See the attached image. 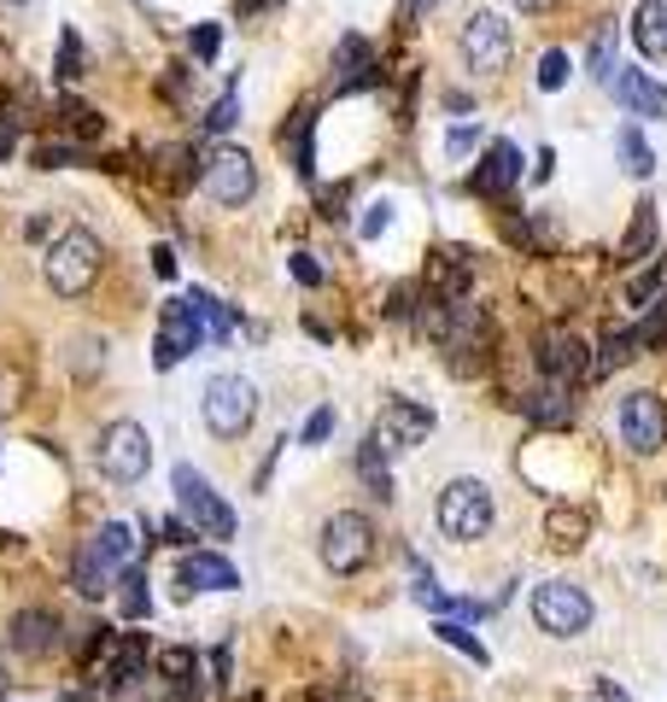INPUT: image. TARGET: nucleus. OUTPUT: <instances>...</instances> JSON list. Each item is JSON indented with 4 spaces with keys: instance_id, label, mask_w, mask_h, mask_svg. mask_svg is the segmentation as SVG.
Returning <instances> with one entry per match:
<instances>
[{
    "instance_id": "4c0bfd02",
    "label": "nucleus",
    "mask_w": 667,
    "mask_h": 702,
    "mask_svg": "<svg viewBox=\"0 0 667 702\" xmlns=\"http://www.w3.org/2000/svg\"><path fill=\"white\" fill-rule=\"evenodd\" d=\"M59 117L82 135V141H94V135H100V112H94V106H82V100H71V94L59 100Z\"/></svg>"
},
{
    "instance_id": "473e14b6",
    "label": "nucleus",
    "mask_w": 667,
    "mask_h": 702,
    "mask_svg": "<svg viewBox=\"0 0 667 702\" xmlns=\"http://www.w3.org/2000/svg\"><path fill=\"white\" fill-rule=\"evenodd\" d=\"M117 597H124V614H129V621H141V614L152 609V597H147V574L135 568V562H129V568H117Z\"/></svg>"
},
{
    "instance_id": "603ef678",
    "label": "nucleus",
    "mask_w": 667,
    "mask_h": 702,
    "mask_svg": "<svg viewBox=\"0 0 667 702\" xmlns=\"http://www.w3.org/2000/svg\"><path fill=\"white\" fill-rule=\"evenodd\" d=\"M439 0H404V19H422V12H434Z\"/></svg>"
},
{
    "instance_id": "9d476101",
    "label": "nucleus",
    "mask_w": 667,
    "mask_h": 702,
    "mask_svg": "<svg viewBox=\"0 0 667 702\" xmlns=\"http://www.w3.org/2000/svg\"><path fill=\"white\" fill-rule=\"evenodd\" d=\"M463 65L474 77H498L504 65H509V54H516V42H509V24L498 19V12H474V19L463 24Z\"/></svg>"
},
{
    "instance_id": "0eeeda50",
    "label": "nucleus",
    "mask_w": 667,
    "mask_h": 702,
    "mask_svg": "<svg viewBox=\"0 0 667 702\" xmlns=\"http://www.w3.org/2000/svg\"><path fill=\"white\" fill-rule=\"evenodd\" d=\"M205 199L222 205V211H241V205L258 194V164H252V152L241 147H217V152H205Z\"/></svg>"
},
{
    "instance_id": "5701e85b",
    "label": "nucleus",
    "mask_w": 667,
    "mask_h": 702,
    "mask_svg": "<svg viewBox=\"0 0 667 702\" xmlns=\"http://www.w3.org/2000/svg\"><path fill=\"white\" fill-rule=\"evenodd\" d=\"M644 346H639V334H626V329H609L603 340H597V352H591V375L603 381V375H614V369H626L632 357H639Z\"/></svg>"
},
{
    "instance_id": "2f4dec72",
    "label": "nucleus",
    "mask_w": 667,
    "mask_h": 702,
    "mask_svg": "<svg viewBox=\"0 0 667 702\" xmlns=\"http://www.w3.org/2000/svg\"><path fill=\"white\" fill-rule=\"evenodd\" d=\"M614 24H597V36H591V54H586V71L597 77V82H614L621 77V65H614Z\"/></svg>"
},
{
    "instance_id": "79ce46f5",
    "label": "nucleus",
    "mask_w": 667,
    "mask_h": 702,
    "mask_svg": "<svg viewBox=\"0 0 667 702\" xmlns=\"http://www.w3.org/2000/svg\"><path fill=\"white\" fill-rule=\"evenodd\" d=\"M387 222H392V199H375L369 211H364V222H357V234H364V241H381Z\"/></svg>"
},
{
    "instance_id": "20e7f679",
    "label": "nucleus",
    "mask_w": 667,
    "mask_h": 702,
    "mask_svg": "<svg viewBox=\"0 0 667 702\" xmlns=\"http://www.w3.org/2000/svg\"><path fill=\"white\" fill-rule=\"evenodd\" d=\"M94 462L112 486H141L147 469H152V439L141 422H112L100 427V445H94Z\"/></svg>"
},
{
    "instance_id": "c03bdc74",
    "label": "nucleus",
    "mask_w": 667,
    "mask_h": 702,
    "mask_svg": "<svg viewBox=\"0 0 667 702\" xmlns=\"http://www.w3.org/2000/svg\"><path fill=\"white\" fill-rule=\"evenodd\" d=\"M65 164H77V147H59V141L36 147V170H65Z\"/></svg>"
},
{
    "instance_id": "aec40b11",
    "label": "nucleus",
    "mask_w": 667,
    "mask_h": 702,
    "mask_svg": "<svg viewBox=\"0 0 667 702\" xmlns=\"http://www.w3.org/2000/svg\"><path fill=\"white\" fill-rule=\"evenodd\" d=\"M609 89H614V100H621L626 112H639V117H667V82H656V77L621 71Z\"/></svg>"
},
{
    "instance_id": "cd10ccee",
    "label": "nucleus",
    "mask_w": 667,
    "mask_h": 702,
    "mask_svg": "<svg viewBox=\"0 0 667 702\" xmlns=\"http://www.w3.org/2000/svg\"><path fill=\"white\" fill-rule=\"evenodd\" d=\"M649 246H656V205L644 199L639 211H632V222H626V241H621V252H614V258H621V264H639Z\"/></svg>"
},
{
    "instance_id": "6ab92c4d",
    "label": "nucleus",
    "mask_w": 667,
    "mask_h": 702,
    "mask_svg": "<svg viewBox=\"0 0 667 702\" xmlns=\"http://www.w3.org/2000/svg\"><path fill=\"white\" fill-rule=\"evenodd\" d=\"M141 674H147V638H141V632H129V638L112 649V661L100 667V691L117 697V691H129Z\"/></svg>"
},
{
    "instance_id": "4468645a",
    "label": "nucleus",
    "mask_w": 667,
    "mask_h": 702,
    "mask_svg": "<svg viewBox=\"0 0 667 702\" xmlns=\"http://www.w3.org/2000/svg\"><path fill=\"white\" fill-rule=\"evenodd\" d=\"M539 375L544 381H562V387L591 381V346L574 334H544L539 340Z\"/></svg>"
},
{
    "instance_id": "412c9836",
    "label": "nucleus",
    "mask_w": 667,
    "mask_h": 702,
    "mask_svg": "<svg viewBox=\"0 0 667 702\" xmlns=\"http://www.w3.org/2000/svg\"><path fill=\"white\" fill-rule=\"evenodd\" d=\"M427 281H434V299H463V287H469V252L463 246H439L434 264H427Z\"/></svg>"
},
{
    "instance_id": "864d4df0",
    "label": "nucleus",
    "mask_w": 667,
    "mask_h": 702,
    "mask_svg": "<svg viewBox=\"0 0 667 702\" xmlns=\"http://www.w3.org/2000/svg\"><path fill=\"white\" fill-rule=\"evenodd\" d=\"M597 697H603V702H626V691H621V684H609V679L597 684Z\"/></svg>"
},
{
    "instance_id": "ddd939ff",
    "label": "nucleus",
    "mask_w": 667,
    "mask_h": 702,
    "mask_svg": "<svg viewBox=\"0 0 667 702\" xmlns=\"http://www.w3.org/2000/svg\"><path fill=\"white\" fill-rule=\"evenodd\" d=\"M7 644L19 649L24 661H47V656H59V649H65V621L54 609H19V614H12V626H7Z\"/></svg>"
},
{
    "instance_id": "f704fd0d",
    "label": "nucleus",
    "mask_w": 667,
    "mask_h": 702,
    "mask_svg": "<svg viewBox=\"0 0 667 702\" xmlns=\"http://www.w3.org/2000/svg\"><path fill=\"white\" fill-rule=\"evenodd\" d=\"M234 124H241V94H234V89L222 94V100H211V112L199 117V129H205V135H229Z\"/></svg>"
},
{
    "instance_id": "09e8293b",
    "label": "nucleus",
    "mask_w": 667,
    "mask_h": 702,
    "mask_svg": "<svg viewBox=\"0 0 667 702\" xmlns=\"http://www.w3.org/2000/svg\"><path fill=\"white\" fill-rule=\"evenodd\" d=\"M159 539H164V544H194V521H187V516H170V521H159Z\"/></svg>"
},
{
    "instance_id": "de8ad7c7",
    "label": "nucleus",
    "mask_w": 667,
    "mask_h": 702,
    "mask_svg": "<svg viewBox=\"0 0 667 702\" xmlns=\"http://www.w3.org/2000/svg\"><path fill=\"white\" fill-rule=\"evenodd\" d=\"M287 269H294L299 287H322V264L311 258V252H294V264H287Z\"/></svg>"
},
{
    "instance_id": "dca6fc26",
    "label": "nucleus",
    "mask_w": 667,
    "mask_h": 702,
    "mask_svg": "<svg viewBox=\"0 0 667 702\" xmlns=\"http://www.w3.org/2000/svg\"><path fill=\"white\" fill-rule=\"evenodd\" d=\"M516 182H521V147H516V141H492L486 159H481V170L469 176V187H474L481 199H504Z\"/></svg>"
},
{
    "instance_id": "a211bd4d",
    "label": "nucleus",
    "mask_w": 667,
    "mask_h": 702,
    "mask_svg": "<svg viewBox=\"0 0 667 702\" xmlns=\"http://www.w3.org/2000/svg\"><path fill=\"white\" fill-rule=\"evenodd\" d=\"M632 47H639L644 59H667V0H639L632 7V24H626Z\"/></svg>"
},
{
    "instance_id": "e433bc0d",
    "label": "nucleus",
    "mask_w": 667,
    "mask_h": 702,
    "mask_svg": "<svg viewBox=\"0 0 667 702\" xmlns=\"http://www.w3.org/2000/svg\"><path fill=\"white\" fill-rule=\"evenodd\" d=\"M434 632H439V644H451V649H463V656H469V661H481V667H486V644H481V638H474V632H469L463 621H439Z\"/></svg>"
},
{
    "instance_id": "5fc2aeb1",
    "label": "nucleus",
    "mask_w": 667,
    "mask_h": 702,
    "mask_svg": "<svg viewBox=\"0 0 667 702\" xmlns=\"http://www.w3.org/2000/svg\"><path fill=\"white\" fill-rule=\"evenodd\" d=\"M516 7H521V12H551L556 0H516Z\"/></svg>"
},
{
    "instance_id": "a18cd8bd",
    "label": "nucleus",
    "mask_w": 667,
    "mask_h": 702,
    "mask_svg": "<svg viewBox=\"0 0 667 702\" xmlns=\"http://www.w3.org/2000/svg\"><path fill=\"white\" fill-rule=\"evenodd\" d=\"M329 434H334V410L322 404V410H311V422H304V434H299V439H304V445H322Z\"/></svg>"
},
{
    "instance_id": "f3484780",
    "label": "nucleus",
    "mask_w": 667,
    "mask_h": 702,
    "mask_svg": "<svg viewBox=\"0 0 667 702\" xmlns=\"http://www.w3.org/2000/svg\"><path fill=\"white\" fill-rule=\"evenodd\" d=\"M334 89L340 94L375 89V47L364 36H340V47H334Z\"/></svg>"
},
{
    "instance_id": "9b49d317",
    "label": "nucleus",
    "mask_w": 667,
    "mask_h": 702,
    "mask_svg": "<svg viewBox=\"0 0 667 702\" xmlns=\"http://www.w3.org/2000/svg\"><path fill=\"white\" fill-rule=\"evenodd\" d=\"M199 317H194V304L187 299H164V311H159V334H152V369H176L187 352H199Z\"/></svg>"
},
{
    "instance_id": "7c9ffc66",
    "label": "nucleus",
    "mask_w": 667,
    "mask_h": 702,
    "mask_svg": "<svg viewBox=\"0 0 667 702\" xmlns=\"http://www.w3.org/2000/svg\"><path fill=\"white\" fill-rule=\"evenodd\" d=\"M392 457H381L375 445H364L357 451V474H364V486H369V498L375 504H392V469H387Z\"/></svg>"
},
{
    "instance_id": "f8f14e48",
    "label": "nucleus",
    "mask_w": 667,
    "mask_h": 702,
    "mask_svg": "<svg viewBox=\"0 0 667 702\" xmlns=\"http://www.w3.org/2000/svg\"><path fill=\"white\" fill-rule=\"evenodd\" d=\"M614 427H621L626 451L649 457V451H662V439H667V410H662L656 392H626L621 410H614Z\"/></svg>"
},
{
    "instance_id": "423d86ee",
    "label": "nucleus",
    "mask_w": 667,
    "mask_h": 702,
    "mask_svg": "<svg viewBox=\"0 0 667 702\" xmlns=\"http://www.w3.org/2000/svg\"><path fill=\"white\" fill-rule=\"evenodd\" d=\"M317 556H322V568H329V574L369 568V556H375V527H369V516H357V509L329 516V521H322V539H317Z\"/></svg>"
},
{
    "instance_id": "f257e3e1",
    "label": "nucleus",
    "mask_w": 667,
    "mask_h": 702,
    "mask_svg": "<svg viewBox=\"0 0 667 702\" xmlns=\"http://www.w3.org/2000/svg\"><path fill=\"white\" fill-rule=\"evenodd\" d=\"M100 269H106V246H100L94 229H59L42 252V281L54 287L59 299H82L94 294Z\"/></svg>"
},
{
    "instance_id": "58836bf2",
    "label": "nucleus",
    "mask_w": 667,
    "mask_h": 702,
    "mask_svg": "<svg viewBox=\"0 0 667 702\" xmlns=\"http://www.w3.org/2000/svg\"><path fill=\"white\" fill-rule=\"evenodd\" d=\"M568 77H574L568 54H556V47H551V54L539 59V89H544V94H556V89H568Z\"/></svg>"
},
{
    "instance_id": "2eb2a0df",
    "label": "nucleus",
    "mask_w": 667,
    "mask_h": 702,
    "mask_svg": "<svg viewBox=\"0 0 667 702\" xmlns=\"http://www.w3.org/2000/svg\"><path fill=\"white\" fill-rule=\"evenodd\" d=\"M241 586V574H234V562H222L217 551H187L176 562V597H194V591H234Z\"/></svg>"
},
{
    "instance_id": "4d7b16f0",
    "label": "nucleus",
    "mask_w": 667,
    "mask_h": 702,
    "mask_svg": "<svg viewBox=\"0 0 667 702\" xmlns=\"http://www.w3.org/2000/svg\"><path fill=\"white\" fill-rule=\"evenodd\" d=\"M7 684H12V679H7V661H0V697H7Z\"/></svg>"
},
{
    "instance_id": "8fccbe9b",
    "label": "nucleus",
    "mask_w": 667,
    "mask_h": 702,
    "mask_svg": "<svg viewBox=\"0 0 667 702\" xmlns=\"http://www.w3.org/2000/svg\"><path fill=\"white\" fill-rule=\"evenodd\" d=\"M152 276H176V252H170V246H152Z\"/></svg>"
},
{
    "instance_id": "c756f323",
    "label": "nucleus",
    "mask_w": 667,
    "mask_h": 702,
    "mask_svg": "<svg viewBox=\"0 0 667 702\" xmlns=\"http://www.w3.org/2000/svg\"><path fill=\"white\" fill-rule=\"evenodd\" d=\"M187 304H194V317H199V329H205V340H229L234 334V311L222 299H211V294H187Z\"/></svg>"
},
{
    "instance_id": "bb28decb",
    "label": "nucleus",
    "mask_w": 667,
    "mask_h": 702,
    "mask_svg": "<svg viewBox=\"0 0 667 702\" xmlns=\"http://www.w3.org/2000/svg\"><path fill=\"white\" fill-rule=\"evenodd\" d=\"M54 77L65 82V89H71V82H82L89 77V47H82V36L71 24L59 30V47H54Z\"/></svg>"
},
{
    "instance_id": "c9c22d12",
    "label": "nucleus",
    "mask_w": 667,
    "mask_h": 702,
    "mask_svg": "<svg viewBox=\"0 0 667 702\" xmlns=\"http://www.w3.org/2000/svg\"><path fill=\"white\" fill-rule=\"evenodd\" d=\"M65 364H71V375H82V381H94L100 375V334H77L71 352H65Z\"/></svg>"
},
{
    "instance_id": "37998d69",
    "label": "nucleus",
    "mask_w": 667,
    "mask_h": 702,
    "mask_svg": "<svg viewBox=\"0 0 667 702\" xmlns=\"http://www.w3.org/2000/svg\"><path fill=\"white\" fill-rule=\"evenodd\" d=\"M474 147H481V129L474 124H457L451 135H445V152H451V159H469Z\"/></svg>"
},
{
    "instance_id": "49530a36",
    "label": "nucleus",
    "mask_w": 667,
    "mask_h": 702,
    "mask_svg": "<svg viewBox=\"0 0 667 702\" xmlns=\"http://www.w3.org/2000/svg\"><path fill=\"white\" fill-rule=\"evenodd\" d=\"M416 299H422L416 287H392V299H387V317H399V322H404V317H416V311H422Z\"/></svg>"
},
{
    "instance_id": "6e6552de",
    "label": "nucleus",
    "mask_w": 667,
    "mask_h": 702,
    "mask_svg": "<svg viewBox=\"0 0 667 702\" xmlns=\"http://www.w3.org/2000/svg\"><path fill=\"white\" fill-rule=\"evenodd\" d=\"M533 621L551 638H579L591 626V597L568 579H544V586H533Z\"/></svg>"
},
{
    "instance_id": "72a5a7b5",
    "label": "nucleus",
    "mask_w": 667,
    "mask_h": 702,
    "mask_svg": "<svg viewBox=\"0 0 667 702\" xmlns=\"http://www.w3.org/2000/svg\"><path fill=\"white\" fill-rule=\"evenodd\" d=\"M311 124H317V112L304 106V112H294V129H287V147H294V170H299V176H311V170H317V159H311Z\"/></svg>"
},
{
    "instance_id": "7ed1b4c3",
    "label": "nucleus",
    "mask_w": 667,
    "mask_h": 702,
    "mask_svg": "<svg viewBox=\"0 0 667 702\" xmlns=\"http://www.w3.org/2000/svg\"><path fill=\"white\" fill-rule=\"evenodd\" d=\"M199 416L217 439H241L252 422H258V387L246 375H211L199 392Z\"/></svg>"
},
{
    "instance_id": "3c124183",
    "label": "nucleus",
    "mask_w": 667,
    "mask_h": 702,
    "mask_svg": "<svg viewBox=\"0 0 667 702\" xmlns=\"http://www.w3.org/2000/svg\"><path fill=\"white\" fill-rule=\"evenodd\" d=\"M551 170H556V152L544 147V152H539V164H533V176H539V182H551Z\"/></svg>"
},
{
    "instance_id": "1a4fd4ad",
    "label": "nucleus",
    "mask_w": 667,
    "mask_h": 702,
    "mask_svg": "<svg viewBox=\"0 0 667 702\" xmlns=\"http://www.w3.org/2000/svg\"><path fill=\"white\" fill-rule=\"evenodd\" d=\"M427 439H434V410L410 404V399H392L369 427V445L381 457H404V451H416V445H427Z\"/></svg>"
},
{
    "instance_id": "ea45409f",
    "label": "nucleus",
    "mask_w": 667,
    "mask_h": 702,
    "mask_svg": "<svg viewBox=\"0 0 667 702\" xmlns=\"http://www.w3.org/2000/svg\"><path fill=\"white\" fill-rule=\"evenodd\" d=\"M187 54L211 65L222 54V24H194V30H187Z\"/></svg>"
},
{
    "instance_id": "a878e982",
    "label": "nucleus",
    "mask_w": 667,
    "mask_h": 702,
    "mask_svg": "<svg viewBox=\"0 0 667 702\" xmlns=\"http://www.w3.org/2000/svg\"><path fill=\"white\" fill-rule=\"evenodd\" d=\"M614 159H621V170H626V176H649V170H656V147H649L644 141V129L639 124H626L621 135H614Z\"/></svg>"
},
{
    "instance_id": "c85d7f7f",
    "label": "nucleus",
    "mask_w": 667,
    "mask_h": 702,
    "mask_svg": "<svg viewBox=\"0 0 667 702\" xmlns=\"http://www.w3.org/2000/svg\"><path fill=\"white\" fill-rule=\"evenodd\" d=\"M71 586H77V597H89V603H94V597L112 591V568L94 551H77L71 556Z\"/></svg>"
},
{
    "instance_id": "f03ea898",
    "label": "nucleus",
    "mask_w": 667,
    "mask_h": 702,
    "mask_svg": "<svg viewBox=\"0 0 667 702\" xmlns=\"http://www.w3.org/2000/svg\"><path fill=\"white\" fill-rule=\"evenodd\" d=\"M434 521L451 544H481L492 533V521H498V504H492L486 481H451L434 504Z\"/></svg>"
},
{
    "instance_id": "a19ab883",
    "label": "nucleus",
    "mask_w": 667,
    "mask_h": 702,
    "mask_svg": "<svg viewBox=\"0 0 667 702\" xmlns=\"http://www.w3.org/2000/svg\"><path fill=\"white\" fill-rule=\"evenodd\" d=\"M644 311H649V322L639 329V346H644V352H656V346H667V304H662V299H649Z\"/></svg>"
},
{
    "instance_id": "4be33fe9",
    "label": "nucleus",
    "mask_w": 667,
    "mask_h": 702,
    "mask_svg": "<svg viewBox=\"0 0 667 702\" xmlns=\"http://www.w3.org/2000/svg\"><path fill=\"white\" fill-rule=\"evenodd\" d=\"M586 539H591V516H586V509H551V516H544V544H556L562 556H574Z\"/></svg>"
},
{
    "instance_id": "b1692460",
    "label": "nucleus",
    "mask_w": 667,
    "mask_h": 702,
    "mask_svg": "<svg viewBox=\"0 0 667 702\" xmlns=\"http://www.w3.org/2000/svg\"><path fill=\"white\" fill-rule=\"evenodd\" d=\"M89 551H94L100 562H106L112 574H117V568H129V562H135V527H129V521H106V527L94 533Z\"/></svg>"
},
{
    "instance_id": "393cba45",
    "label": "nucleus",
    "mask_w": 667,
    "mask_h": 702,
    "mask_svg": "<svg viewBox=\"0 0 667 702\" xmlns=\"http://www.w3.org/2000/svg\"><path fill=\"white\" fill-rule=\"evenodd\" d=\"M533 422H551V427H568L574 422V387H562V381H551V387H539L533 399L521 404Z\"/></svg>"
},
{
    "instance_id": "39448f33",
    "label": "nucleus",
    "mask_w": 667,
    "mask_h": 702,
    "mask_svg": "<svg viewBox=\"0 0 667 702\" xmlns=\"http://www.w3.org/2000/svg\"><path fill=\"white\" fill-rule=\"evenodd\" d=\"M170 486H176V504H182V516L194 521V533H205V539H234V509L222 504V492L205 481L194 462H176V469H170Z\"/></svg>"
},
{
    "instance_id": "6e6d98bb",
    "label": "nucleus",
    "mask_w": 667,
    "mask_h": 702,
    "mask_svg": "<svg viewBox=\"0 0 667 702\" xmlns=\"http://www.w3.org/2000/svg\"><path fill=\"white\" fill-rule=\"evenodd\" d=\"M258 7H276V0H241V12H258Z\"/></svg>"
}]
</instances>
